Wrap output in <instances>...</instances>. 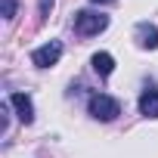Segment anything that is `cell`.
Returning a JSON list of instances; mask_svg holds the SVG:
<instances>
[{"mask_svg": "<svg viewBox=\"0 0 158 158\" xmlns=\"http://www.w3.org/2000/svg\"><path fill=\"white\" fill-rule=\"evenodd\" d=\"M106 28H109V16H102V13L81 10V13L74 16V31L81 34V37H93V34H99Z\"/></svg>", "mask_w": 158, "mask_h": 158, "instance_id": "obj_1", "label": "cell"}, {"mask_svg": "<svg viewBox=\"0 0 158 158\" xmlns=\"http://www.w3.org/2000/svg\"><path fill=\"white\" fill-rule=\"evenodd\" d=\"M90 115L96 121H115L121 115V102L106 93H96V96H90Z\"/></svg>", "mask_w": 158, "mask_h": 158, "instance_id": "obj_2", "label": "cell"}, {"mask_svg": "<svg viewBox=\"0 0 158 158\" xmlns=\"http://www.w3.org/2000/svg\"><path fill=\"white\" fill-rule=\"evenodd\" d=\"M59 56H62V44H59V40H50V44H44V47H37V50L31 53V62H34L37 68H50V65L59 62Z\"/></svg>", "mask_w": 158, "mask_h": 158, "instance_id": "obj_3", "label": "cell"}, {"mask_svg": "<svg viewBox=\"0 0 158 158\" xmlns=\"http://www.w3.org/2000/svg\"><path fill=\"white\" fill-rule=\"evenodd\" d=\"M133 37H136V44H139L143 50H158V28H155V25L139 22V25L133 28Z\"/></svg>", "mask_w": 158, "mask_h": 158, "instance_id": "obj_4", "label": "cell"}, {"mask_svg": "<svg viewBox=\"0 0 158 158\" xmlns=\"http://www.w3.org/2000/svg\"><path fill=\"white\" fill-rule=\"evenodd\" d=\"M139 115L158 118V84H152V87H146L139 93Z\"/></svg>", "mask_w": 158, "mask_h": 158, "instance_id": "obj_5", "label": "cell"}, {"mask_svg": "<svg viewBox=\"0 0 158 158\" xmlns=\"http://www.w3.org/2000/svg\"><path fill=\"white\" fill-rule=\"evenodd\" d=\"M10 106L16 109V115H19L22 124H31V121H34V106H31V99H28L25 93H13V96H10Z\"/></svg>", "mask_w": 158, "mask_h": 158, "instance_id": "obj_6", "label": "cell"}, {"mask_svg": "<svg viewBox=\"0 0 158 158\" xmlns=\"http://www.w3.org/2000/svg\"><path fill=\"white\" fill-rule=\"evenodd\" d=\"M90 62H93V71H96L99 77H109V74L115 71V59H112L109 53H93Z\"/></svg>", "mask_w": 158, "mask_h": 158, "instance_id": "obj_7", "label": "cell"}, {"mask_svg": "<svg viewBox=\"0 0 158 158\" xmlns=\"http://www.w3.org/2000/svg\"><path fill=\"white\" fill-rule=\"evenodd\" d=\"M16 16V0H3V19H13Z\"/></svg>", "mask_w": 158, "mask_h": 158, "instance_id": "obj_8", "label": "cell"}, {"mask_svg": "<svg viewBox=\"0 0 158 158\" xmlns=\"http://www.w3.org/2000/svg\"><path fill=\"white\" fill-rule=\"evenodd\" d=\"M50 6H53V0H40V6H37V13H40V19L50 13Z\"/></svg>", "mask_w": 158, "mask_h": 158, "instance_id": "obj_9", "label": "cell"}, {"mask_svg": "<svg viewBox=\"0 0 158 158\" xmlns=\"http://www.w3.org/2000/svg\"><path fill=\"white\" fill-rule=\"evenodd\" d=\"M93 3H115V0H93Z\"/></svg>", "mask_w": 158, "mask_h": 158, "instance_id": "obj_10", "label": "cell"}]
</instances>
